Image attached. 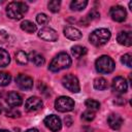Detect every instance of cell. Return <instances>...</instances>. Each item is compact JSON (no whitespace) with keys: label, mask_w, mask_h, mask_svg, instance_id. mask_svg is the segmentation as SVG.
Masks as SVG:
<instances>
[{"label":"cell","mask_w":132,"mask_h":132,"mask_svg":"<svg viewBox=\"0 0 132 132\" xmlns=\"http://www.w3.org/2000/svg\"><path fill=\"white\" fill-rule=\"evenodd\" d=\"M1 111H2V105L0 104V113H1Z\"/></svg>","instance_id":"e575fe53"},{"label":"cell","mask_w":132,"mask_h":132,"mask_svg":"<svg viewBox=\"0 0 132 132\" xmlns=\"http://www.w3.org/2000/svg\"><path fill=\"white\" fill-rule=\"evenodd\" d=\"M21 29L24 30L27 33H34L37 30V26L33 22H31L29 20H25L21 24Z\"/></svg>","instance_id":"e0dca14e"},{"label":"cell","mask_w":132,"mask_h":132,"mask_svg":"<svg viewBox=\"0 0 132 132\" xmlns=\"http://www.w3.org/2000/svg\"><path fill=\"white\" fill-rule=\"evenodd\" d=\"M81 119L84 121H86V122H91V121H93L95 119V112L93 110H91V109H88V110L82 112Z\"/></svg>","instance_id":"4316f807"},{"label":"cell","mask_w":132,"mask_h":132,"mask_svg":"<svg viewBox=\"0 0 132 132\" xmlns=\"http://www.w3.org/2000/svg\"><path fill=\"white\" fill-rule=\"evenodd\" d=\"M36 21L39 25H45L48 23V16L45 13H38L36 15Z\"/></svg>","instance_id":"f1b7e54d"},{"label":"cell","mask_w":132,"mask_h":132,"mask_svg":"<svg viewBox=\"0 0 132 132\" xmlns=\"http://www.w3.org/2000/svg\"><path fill=\"white\" fill-rule=\"evenodd\" d=\"M87 52H88V50H87V47H86V46H81V45H74V46H72V47H71V54H72V55H73V57H74V58H76V59H78V58H80V57L85 56V55L87 54Z\"/></svg>","instance_id":"d6986e66"},{"label":"cell","mask_w":132,"mask_h":132,"mask_svg":"<svg viewBox=\"0 0 132 132\" xmlns=\"http://www.w3.org/2000/svg\"><path fill=\"white\" fill-rule=\"evenodd\" d=\"M109 14L111 16V19L116 22H119V23H122L126 20L127 18V11L126 9L121 6V5H116V6H112L109 10Z\"/></svg>","instance_id":"ba28073f"},{"label":"cell","mask_w":132,"mask_h":132,"mask_svg":"<svg viewBox=\"0 0 132 132\" xmlns=\"http://www.w3.org/2000/svg\"><path fill=\"white\" fill-rule=\"evenodd\" d=\"M60 6H61V1L59 0H52L47 4V7L52 12H58L60 9Z\"/></svg>","instance_id":"484cf974"},{"label":"cell","mask_w":132,"mask_h":132,"mask_svg":"<svg viewBox=\"0 0 132 132\" xmlns=\"http://www.w3.org/2000/svg\"><path fill=\"white\" fill-rule=\"evenodd\" d=\"M114 62L113 60L106 55L100 56L96 62H95V68L99 73L102 74H106V73H110L113 71L114 69Z\"/></svg>","instance_id":"277c9868"},{"label":"cell","mask_w":132,"mask_h":132,"mask_svg":"<svg viewBox=\"0 0 132 132\" xmlns=\"http://www.w3.org/2000/svg\"><path fill=\"white\" fill-rule=\"evenodd\" d=\"M15 82L20 89L25 90V91L31 90L33 88V78L26 74H22V73L19 74L15 77Z\"/></svg>","instance_id":"9c48e42d"},{"label":"cell","mask_w":132,"mask_h":132,"mask_svg":"<svg viewBox=\"0 0 132 132\" xmlns=\"http://www.w3.org/2000/svg\"><path fill=\"white\" fill-rule=\"evenodd\" d=\"M62 85L64 86V88H66L71 93H78L80 91L79 81H78L77 77L70 73L66 74L62 77Z\"/></svg>","instance_id":"8992f818"},{"label":"cell","mask_w":132,"mask_h":132,"mask_svg":"<svg viewBox=\"0 0 132 132\" xmlns=\"http://www.w3.org/2000/svg\"><path fill=\"white\" fill-rule=\"evenodd\" d=\"M38 36L44 41H56L58 39V33L56 30L50 27H44L38 32Z\"/></svg>","instance_id":"7c38bea8"},{"label":"cell","mask_w":132,"mask_h":132,"mask_svg":"<svg viewBox=\"0 0 132 132\" xmlns=\"http://www.w3.org/2000/svg\"><path fill=\"white\" fill-rule=\"evenodd\" d=\"M0 132H9L8 130H5V129H0Z\"/></svg>","instance_id":"836d02e7"},{"label":"cell","mask_w":132,"mask_h":132,"mask_svg":"<svg viewBox=\"0 0 132 132\" xmlns=\"http://www.w3.org/2000/svg\"><path fill=\"white\" fill-rule=\"evenodd\" d=\"M25 132H39L36 128H31V129H28L27 131H25Z\"/></svg>","instance_id":"d6a6232c"},{"label":"cell","mask_w":132,"mask_h":132,"mask_svg":"<svg viewBox=\"0 0 132 132\" xmlns=\"http://www.w3.org/2000/svg\"><path fill=\"white\" fill-rule=\"evenodd\" d=\"M6 116L9 118H20L21 113L19 110L14 109V108H8V109H6Z\"/></svg>","instance_id":"f546056e"},{"label":"cell","mask_w":132,"mask_h":132,"mask_svg":"<svg viewBox=\"0 0 132 132\" xmlns=\"http://www.w3.org/2000/svg\"><path fill=\"white\" fill-rule=\"evenodd\" d=\"M94 88L98 91H103L107 89V80L103 77H97L94 80Z\"/></svg>","instance_id":"7402d4cb"},{"label":"cell","mask_w":132,"mask_h":132,"mask_svg":"<svg viewBox=\"0 0 132 132\" xmlns=\"http://www.w3.org/2000/svg\"><path fill=\"white\" fill-rule=\"evenodd\" d=\"M107 124L108 126L113 130H119L122 127L123 119L118 113H110L107 118Z\"/></svg>","instance_id":"5bb4252c"},{"label":"cell","mask_w":132,"mask_h":132,"mask_svg":"<svg viewBox=\"0 0 132 132\" xmlns=\"http://www.w3.org/2000/svg\"><path fill=\"white\" fill-rule=\"evenodd\" d=\"M110 31L106 28H99L94 30L90 36H89V40L90 42L95 45V46H101L103 44H105L109 39H110Z\"/></svg>","instance_id":"3957f363"},{"label":"cell","mask_w":132,"mask_h":132,"mask_svg":"<svg viewBox=\"0 0 132 132\" xmlns=\"http://www.w3.org/2000/svg\"><path fill=\"white\" fill-rule=\"evenodd\" d=\"M43 106V102L39 97L36 96H32L30 98L27 99L26 103H25V108L27 111H36L39 110L40 108H42Z\"/></svg>","instance_id":"8fae6325"},{"label":"cell","mask_w":132,"mask_h":132,"mask_svg":"<svg viewBox=\"0 0 132 132\" xmlns=\"http://www.w3.org/2000/svg\"><path fill=\"white\" fill-rule=\"evenodd\" d=\"M30 59H31V61L36 65V66H41V65H43L44 64V62H45V60H44V58L40 55V54H37V53H31V57H29Z\"/></svg>","instance_id":"603a6c76"},{"label":"cell","mask_w":132,"mask_h":132,"mask_svg":"<svg viewBox=\"0 0 132 132\" xmlns=\"http://www.w3.org/2000/svg\"><path fill=\"white\" fill-rule=\"evenodd\" d=\"M116 104H118V105H124L125 104V99H123V98H121V97H119V98H117L114 101H113Z\"/></svg>","instance_id":"1f68e13d"},{"label":"cell","mask_w":132,"mask_h":132,"mask_svg":"<svg viewBox=\"0 0 132 132\" xmlns=\"http://www.w3.org/2000/svg\"><path fill=\"white\" fill-rule=\"evenodd\" d=\"M71 65V58L69 57V55L65 52L59 53L51 62L48 69L52 72H58L60 70L69 68Z\"/></svg>","instance_id":"7a4b0ae2"},{"label":"cell","mask_w":132,"mask_h":132,"mask_svg":"<svg viewBox=\"0 0 132 132\" xmlns=\"http://www.w3.org/2000/svg\"><path fill=\"white\" fill-rule=\"evenodd\" d=\"M99 16H100V13L97 9H92L89 12V19L90 20H96V19H99Z\"/></svg>","instance_id":"4dcf8cb0"},{"label":"cell","mask_w":132,"mask_h":132,"mask_svg":"<svg viewBox=\"0 0 132 132\" xmlns=\"http://www.w3.org/2000/svg\"><path fill=\"white\" fill-rule=\"evenodd\" d=\"M10 63V56L7 51L0 47V67H6Z\"/></svg>","instance_id":"ffe728a7"},{"label":"cell","mask_w":132,"mask_h":132,"mask_svg":"<svg viewBox=\"0 0 132 132\" xmlns=\"http://www.w3.org/2000/svg\"><path fill=\"white\" fill-rule=\"evenodd\" d=\"M111 87H112L113 92L119 93V94H123V93L127 92L128 84H127V80L123 76H116L112 79Z\"/></svg>","instance_id":"30bf717a"},{"label":"cell","mask_w":132,"mask_h":132,"mask_svg":"<svg viewBox=\"0 0 132 132\" xmlns=\"http://www.w3.org/2000/svg\"><path fill=\"white\" fill-rule=\"evenodd\" d=\"M87 5H88L87 0H73L70 3V8L74 11H80L85 9Z\"/></svg>","instance_id":"ac0fdd59"},{"label":"cell","mask_w":132,"mask_h":132,"mask_svg":"<svg viewBox=\"0 0 132 132\" xmlns=\"http://www.w3.org/2000/svg\"><path fill=\"white\" fill-rule=\"evenodd\" d=\"M6 102H7V104L9 106L16 107V106H20L23 103V98H22V96L19 93H16V92H10L7 95Z\"/></svg>","instance_id":"2e32d148"},{"label":"cell","mask_w":132,"mask_h":132,"mask_svg":"<svg viewBox=\"0 0 132 132\" xmlns=\"http://www.w3.org/2000/svg\"><path fill=\"white\" fill-rule=\"evenodd\" d=\"M28 11V5L25 2L21 1H12L8 3L6 6V14L9 19L12 20H21L24 14Z\"/></svg>","instance_id":"6da1fadb"},{"label":"cell","mask_w":132,"mask_h":132,"mask_svg":"<svg viewBox=\"0 0 132 132\" xmlns=\"http://www.w3.org/2000/svg\"><path fill=\"white\" fill-rule=\"evenodd\" d=\"M63 33L65 35V37H67L68 39L70 40H77L79 38H81V32L75 28V27H72V26H66L63 30Z\"/></svg>","instance_id":"4fadbf2b"},{"label":"cell","mask_w":132,"mask_h":132,"mask_svg":"<svg viewBox=\"0 0 132 132\" xmlns=\"http://www.w3.org/2000/svg\"><path fill=\"white\" fill-rule=\"evenodd\" d=\"M11 80V75L7 72H0V87H5L7 85H9Z\"/></svg>","instance_id":"cb8c5ba5"},{"label":"cell","mask_w":132,"mask_h":132,"mask_svg":"<svg viewBox=\"0 0 132 132\" xmlns=\"http://www.w3.org/2000/svg\"><path fill=\"white\" fill-rule=\"evenodd\" d=\"M85 105L91 109V110H98L100 108V103L97 101V100H94V99H87L85 101Z\"/></svg>","instance_id":"d4e9b609"},{"label":"cell","mask_w":132,"mask_h":132,"mask_svg":"<svg viewBox=\"0 0 132 132\" xmlns=\"http://www.w3.org/2000/svg\"><path fill=\"white\" fill-rule=\"evenodd\" d=\"M44 125L53 132H58L61 130L62 128V123H61V120L58 116L56 114H50L47 117H45L44 121H43Z\"/></svg>","instance_id":"52a82bcc"},{"label":"cell","mask_w":132,"mask_h":132,"mask_svg":"<svg viewBox=\"0 0 132 132\" xmlns=\"http://www.w3.org/2000/svg\"><path fill=\"white\" fill-rule=\"evenodd\" d=\"M55 108L60 112H68L74 108V101L68 96H60L55 101Z\"/></svg>","instance_id":"5b68a950"},{"label":"cell","mask_w":132,"mask_h":132,"mask_svg":"<svg viewBox=\"0 0 132 132\" xmlns=\"http://www.w3.org/2000/svg\"><path fill=\"white\" fill-rule=\"evenodd\" d=\"M15 61L21 65H26L29 61V56L24 51H19L15 53Z\"/></svg>","instance_id":"44dd1931"},{"label":"cell","mask_w":132,"mask_h":132,"mask_svg":"<svg viewBox=\"0 0 132 132\" xmlns=\"http://www.w3.org/2000/svg\"><path fill=\"white\" fill-rule=\"evenodd\" d=\"M121 62L126 65L127 67H132V55L131 54H125L121 58Z\"/></svg>","instance_id":"83f0119b"},{"label":"cell","mask_w":132,"mask_h":132,"mask_svg":"<svg viewBox=\"0 0 132 132\" xmlns=\"http://www.w3.org/2000/svg\"><path fill=\"white\" fill-rule=\"evenodd\" d=\"M117 40L124 46H131L132 44V33L130 31H121L118 34Z\"/></svg>","instance_id":"9a60e30c"}]
</instances>
